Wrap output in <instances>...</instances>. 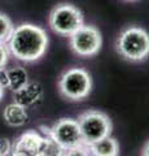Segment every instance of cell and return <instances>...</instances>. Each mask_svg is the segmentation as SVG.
<instances>
[{
  "instance_id": "obj_1",
  "label": "cell",
  "mask_w": 149,
  "mask_h": 156,
  "mask_svg": "<svg viewBox=\"0 0 149 156\" xmlns=\"http://www.w3.org/2000/svg\"><path fill=\"white\" fill-rule=\"evenodd\" d=\"M8 43L9 53L21 61H35L47 51L48 37L44 29L32 23H22L13 29Z\"/></svg>"
},
{
  "instance_id": "obj_2",
  "label": "cell",
  "mask_w": 149,
  "mask_h": 156,
  "mask_svg": "<svg viewBox=\"0 0 149 156\" xmlns=\"http://www.w3.org/2000/svg\"><path fill=\"white\" fill-rule=\"evenodd\" d=\"M117 51L130 61H143L149 56V34L141 27L130 26L117 39Z\"/></svg>"
},
{
  "instance_id": "obj_3",
  "label": "cell",
  "mask_w": 149,
  "mask_h": 156,
  "mask_svg": "<svg viewBox=\"0 0 149 156\" xmlns=\"http://www.w3.org/2000/svg\"><path fill=\"white\" fill-rule=\"evenodd\" d=\"M79 125L83 146H88L110 135L112 133V122L109 117L99 111H88L79 116L76 120Z\"/></svg>"
},
{
  "instance_id": "obj_4",
  "label": "cell",
  "mask_w": 149,
  "mask_h": 156,
  "mask_svg": "<svg viewBox=\"0 0 149 156\" xmlns=\"http://www.w3.org/2000/svg\"><path fill=\"white\" fill-rule=\"evenodd\" d=\"M83 25V14L73 4H59L49 14V26L59 35L70 37Z\"/></svg>"
},
{
  "instance_id": "obj_5",
  "label": "cell",
  "mask_w": 149,
  "mask_h": 156,
  "mask_svg": "<svg viewBox=\"0 0 149 156\" xmlns=\"http://www.w3.org/2000/svg\"><path fill=\"white\" fill-rule=\"evenodd\" d=\"M60 92L70 100H80L92 89V80L87 70L82 68H71L61 76L59 82Z\"/></svg>"
},
{
  "instance_id": "obj_6",
  "label": "cell",
  "mask_w": 149,
  "mask_h": 156,
  "mask_svg": "<svg viewBox=\"0 0 149 156\" xmlns=\"http://www.w3.org/2000/svg\"><path fill=\"white\" fill-rule=\"evenodd\" d=\"M103 44L100 31L92 25H83L70 35V47L78 56L90 57L96 55Z\"/></svg>"
},
{
  "instance_id": "obj_7",
  "label": "cell",
  "mask_w": 149,
  "mask_h": 156,
  "mask_svg": "<svg viewBox=\"0 0 149 156\" xmlns=\"http://www.w3.org/2000/svg\"><path fill=\"white\" fill-rule=\"evenodd\" d=\"M48 135L55 139L64 148V151L83 146L78 121L73 119H61L57 121L48 131Z\"/></svg>"
},
{
  "instance_id": "obj_8",
  "label": "cell",
  "mask_w": 149,
  "mask_h": 156,
  "mask_svg": "<svg viewBox=\"0 0 149 156\" xmlns=\"http://www.w3.org/2000/svg\"><path fill=\"white\" fill-rule=\"evenodd\" d=\"M13 92L14 103L25 107V108L39 103L43 98V87L38 82H27L23 87Z\"/></svg>"
},
{
  "instance_id": "obj_9",
  "label": "cell",
  "mask_w": 149,
  "mask_h": 156,
  "mask_svg": "<svg viewBox=\"0 0 149 156\" xmlns=\"http://www.w3.org/2000/svg\"><path fill=\"white\" fill-rule=\"evenodd\" d=\"M42 140L43 136L39 133L27 131L16 140V143L13 146V151L23 156H35L39 154Z\"/></svg>"
},
{
  "instance_id": "obj_10",
  "label": "cell",
  "mask_w": 149,
  "mask_h": 156,
  "mask_svg": "<svg viewBox=\"0 0 149 156\" xmlns=\"http://www.w3.org/2000/svg\"><path fill=\"white\" fill-rule=\"evenodd\" d=\"M90 155L92 156H118L119 155V146L118 142L110 135L105 138L96 140V142L86 146Z\"/></svg>"
},
{
  "instance_id": "obj_11",
  "label": "cell",
  "mask_w": 149,
  "mask_h": 156,
  "mask_svg": "<svg viewBox=\"0 0 149 156\" xmlns=\"http://www.w3.org/2000/svg\"><path fill=\"white\" fill-rule=\"evenodd\" d=\"M4 120L9 126H14V128H18V126H22L27 122V112L26 108L22 107L17 103H12L5 107L4 109Z\"/></svg>"
},
{
  "instance_id": "obj_12",
  "label": "cell",
  "mask_w": 149,
  "mask_h": 156,
  "mask_svg": "<svg viewBox=\"0 0 149 156\" xmlns=\"http://www.w3.org/2000/svg\"><path fill=\"white\" fill-rule=\"evenodd\" d=\"M8 89H11L12 91H17L29 82V76L26 69H23L22 66H13L8 69Z\"/></svg>"
},
{
  "instance_id": "obj_13",
  "label": "cell",
  "mask_w": 149,
  "mask_h": 156,
  "mask_svg": "<svg viewBox=\"0 0 149 156\" xmlns=\"http://www.w3.org/2000/svg\"><path fill=\"white\" fill-rule=\"evenodd\" d=\"M39 154H42L43 156H62L64 148H62L55 139H52L51 136L48 135V136H43Z\"/></svg>"
},
{
  "instance_id": "obj_14",
  "label": "cell",
  "mask_w": 149,
  "mask_h": 156,
  "mask_svg": "<svg viewBox=\"0 0 149 156\" xmlns=\"http://www.w3.org/2000/svg\"><path fill=\"white\" fill-rule=\"evenodd\" d=\"M13 23L8 16L0 13V43H7L13 31Z\"/></svg>"
},
{
  "instance_id": "obj_15",
  "label": "cell",
  "mask_w": 149,
  "mask_h": 156,
  "mask_svg": "<svg viewBox=\"0 0 149 156\" xmlns=\"http://www.w3.org/2000/svg\"><path fill=\"white\" fill-rule=\"evenodd\" d=\"M62 156H91V155L86 146H78V147L64 151Z\"/></svg>"
},
{
  "instance_id": "obj_16",
  "label": "cell",
  "mask_w": 149,
  "mask_h": 156,
  "mask_svg": "<svg viewBox=\"0 0 149 156\" xmlns=\"http://www.w3.org/2000/svg\"><path fill=\"white\" fill-rule=\"evenodd\" d=\"M12 143L7 138H0V156H9L12 152Z\"/></svg>"
},
{
  "instance_id": "obj_17",
  "label": "cell",
  "mask_w": 149,
  "mask_h": 156,
  "mask_svg": "<svg viewBox=\"0 0 149 156\" xmlns=\"http://www.w3.org/2000/svg\"><path fill=\"white\" fill-rule=\"evenodd\" d=\"M8 56H9V50L5 46V43H0V68H4L8 62Z\"/></svg>"
},
{
  "instance_id": "obj_18",
  "label": "cell",
  "mask_w": 149,
  "mask_h": 156,
  "mask_svg": "<svg viewBox=\"0 0 149 156\" xmlns=\"http://www.w3.org/2000/svg\"><path fill=\"white\" fill-rule=\"evenodd\" d=\"M9 85V80H8V69L4 68H0V87L3 89H8Z\"/></svg>"
},
{
  "instance_id": "obj_19",
  "label": "cell",
  "mask_w": 149,
  "mask_h": 156,
  "mask_svg": "<svg viewBox=\"0 0 149 156\" xmlns=\"http://www.w3.org/2000/svg\"><path fill=\"white\" fill-rule=\"evenodd\" d=\"M143 156H149V142L145 144V147L143 150Z\"/></svg>"
},
{
  "instance_id": "obj_20",
  "label": "cell",
  "mask_w": 149,
  "mask_h": 156,
  "mask_svg": "<svg viewBox=\"0 0 149 156\" xmlns=\"http://www.w3.org/2000/svg\"><path fill=\"white\" fill-rule=\"evenodd\" d=\"M9 156H23V155H21V154H18V152H14V151H12L11 154H9Z\"/></svg>"
},
{
  "instance_id": "obj_21",
  "label": "cell",
  "mask_w": 149,
  "mask_h": 156,
  "mask_svg": "<svg viewBox=\"0 0 149 156\" xmlns=\"http://www.w3.org/2000/svg\"><path fill=\"white\" fill-rule=\"evenodd\" d=\"M3 94H4V89L0 87V100H2V98H3Z\"/></svg>"
},
{
  "instance_id": "obj_22",
  "label": "cell",
  "mask_w": 149,
  "mask_h": 156,
  "mask_svg": "<svg viewBox=\"0 0 149 156\" xmlns=\"http://www.w3.org/2000/svg\"><path fill=\"white\" fill-rule=\"evenodd\" d=\"M35 156H43V155H42V154H38V155H35Z\"/></svg>"
}]
</instances>
